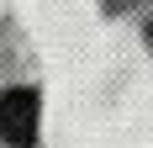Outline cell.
Masks as SVG:
<instances>
[{"mask_svg":"<svg viewBox=\"0 0 153 148\" xmlns=\"http://www.w3.org/2000/svg\"><path fill=\"white\" fill-rule=\"evenodd\" d=\"M0 143H11V148L37 143V90L16 85L0 95Z\"/></svg>","mask_w":153,"mask_h":148,"instance_id":"obj_1","label":"cell"},{"mask_svg":"<svg viewBox=\"0 0 153 148\" xmlns=\"http://www.w3.org/2000/svg\"><path fill=\"white\" fill-rule=\"evenodd\" d=\"M148 37H153V27H148Z\"/></svg>","mask_w":153,"mask_h":148,"instance_id":"obj_2","label":"cell"}]
</instances>
